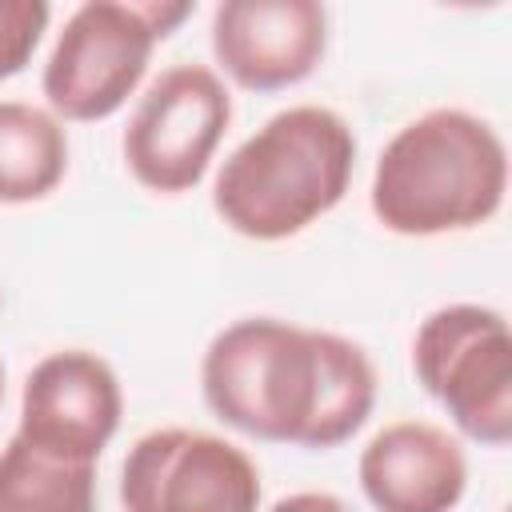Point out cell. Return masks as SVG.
I'll return each mask as SVG.
<instances>
[{
	"label": "cell",
	"instance_id": "cell-4",
	"mask_svg": "<svg viewBox=\"0 0 512 512\" xmlns=\"http://www.w3.org/2000/svg\"><path fill=\"white\" fill-rule=\"evenodd\" d=\"M176 16L164 0H84L68 12L40 72L44 108L64 124L116 116L140 92Z\"/></svg>",
	"mask_w": 512,
	"mask_h": 512
},
{
	"label": "cell",
	"instance_id": "cell-12",
	"mask_svg": "<svg viewBox=\"0 0 512 512\" xmlns=\"http://www.w3.org/2000/svg\"><path fill=\"white\" fill-rule=\"evenodd\" d=\"M320 404H316V420L308 428L304 448L312 452H328L340 448L344 440H352L372 408H376V364L364 352V344L340 336V332H320Z\"/></svg>",
	"mask_w": 512,
	"mask_h": 512
},
{
	"label": "cell",
	"instance_id": "cell-3",
	"mask_svg": "<svg viewBox=\"0 0 512 512\" xmlns=\"http://www.w3.org/2000/svg\"><path fill=\"white\" fill-rule=\"evenodd\" d=\"M320 328L280 316H244L220 328L200 356L208 412L264 444H300L320 404Z\"/></svg>",
	"mask_w": 512,
	"mask_h": 512
},
{
	"label": "cell",
	"instance_id": "cell-11",
	"mask_svg": "<svg viewBox=\"0 0 512 512\" xmlns=\"http://www.w3.org/2000/svg\"><path fill=\"white\" fill-rule=\"evenodd\" d=\"M72 144L60 116L28 100H0V204L48 200L68 176Z\"/></svg>",
	"mask_w": 512,
	"mask_h": 512
},
{
	"label": "cell",
	"instance_id": "cell-9",
	"mask_svg": "<svg viewBox=\"0 0 512 512\" xmlns=\"http://www.w3.org/2000/svg\"><path fill=\"white\" fill-rule=\"evenodd\" d=\"M224 84L280 92L308 80L328 52V8L320 0H224L208 24Z\"/></svg>",
	"mask_w": 512,
	"mask_h": 512
},
{
	"label": "cell",
	"instance_id": "cell-1",
	"mask_svg": "<svg viewBox=\"0 0 512 512\" xmlns=\"http://www.w3.org/2000/svg\"><path fill=\"white\" fill-rule=\"evenodd\" d=\"M352 172V124L328 104H288L224 156L212 212L244 240H292L344 200Z\"/></svg>",
	"mask_w": 512,
	"mask_h": 512
},
{
	"label": "cell",
	"instance_id": "cell-5",
	"mask_svg": "<svg viewBox=\"0 0 512 512\" xmlns=\"http://www.w3.org/2000/svg\"><path fill=\"white\" fill-rule=\"evenodd\" d=\"M412 372L456 436L484 448L512 440V332L500 308L472 300L432 308L412 336Z\"/></svg>",
	"mask_w": 512,
	"mask_h": 512
},
{
	"label": "cell",
	"instance_id": "cell-14",
	"mask_svg": "<svg viewBox=\"0 0 512 512\" xmlns=\"http://www.w3.org/2000/svg\"><path fill=\"white\" fill-rule=\"evenodd\" d=\"M48 20L52 8L44 0H0V80H12L32 64Z\"/></svg>",
	"mask_w": 512,
	"mask_h": 512
},
{
	"label": "cell",
	"instance_id": "cell-8",
	"mask_svg": "<svg viewBox=\"0 0 512 512\" xmlns=\"http://www.w3.org/2000/svg\"><path fill=\"white\" fill-rule=\"evenodd\" d=\"M124 420L116 368L88 348H60L32 364L20 388L16 436L56 460L96 464Z\"/></svg>",
	"mask_w": 512,
	"mask_h": 512
},
{
	"label": "cell",
	"instance_id": "cell-13",
	"mask_svg": "<svg viewBox=\"0 0 512 512\" xmlns=\"http://www.w3.org/2000/svg\"><path fill=\"white\" fill-rule=\"evenodd\" d=\"M0 512H96V464H68L12 436L0 448Z\"/></svg>",
	"mask_w": 512,
	"mask_h": 512
},
{
	"label": "cell",
	"instance_id": "cell-10",
	"mask_svg": "<svg viewBox=\"0 0 512 512\" xmlns=\"http://www.w3.org/2000/svg\"><path fill=\"white\" fill-rule=\"evenodd\" d=\"M356 480L372 512H456L468 492V456L444 424L392 420L360 448Z\"/></svg>",
	"mask_w": 512,
	"mask_h": 512
},
{
	"label": "cell",
	"instance_id": "cell-7",
	"mask_svg": "<svg viewBox=\"0 0 512 512\" xmlns=\"http://www.w3.org/2000/svg\"><path fill=\"white\" fill-rule=\"evenodd\" d=\"M260 468L228 436L152 428L120 464L124 512H260Z\"/></svg>",
	"mask_w": 512,
	"mask_h": 512
},
{
	"label": "cell",
	"instance_id": "cell-15",
	"mask_svg": "<svg viewBox=\"0 0 512 512\" xmlns=\"http://www.w3.org/2000/svg\"><path fill=\"white\" fill-rule=\"evenodd\" d=\"M268 512H352V508L332 492H292V496H280Z\"/></svg>",
	"mask_w": 512,
	"mask_h": 512
},
{
	"label": "cell",
	"instance_id": "cell-2",
	"mask_svg": "<svg viewBox=\"0 0 512 512\" xmlns=\"http://www.w3.org/2000/svg\"><path fill=\"white\" fill-rule=\"evenodd\" d=\"M508 196V144L468 108H428L376 156L368 208L392 236H448L488 224Z\"/></svg>",
	"mask_w": 512,
	"mask_h": 512
},
{
	"label": "cell",
	"instance_id": "cell-16",
	"mask_svg": "<svg viewBox=\"0 0 512 512\" xmlns=\"http://www.w3.org/2000/svg\"><path fill=\"white\" fill-rule=\"evenodd\" d=\"M0 404H4V364H0Z\"/></svg>",
	"mask_w": 512,
	"mask_h": 512
},
{
	"label": "cell",
	"instance_id": "cell-6",
	"mask_svg": "<svg viewBox=\"0 0 512 512\" xmlns=\"http://www.w3.org/2000/svg\"><path fill=\"white\" fill-rule=\"evenodd\" d=\"M228 124L232 88L212 64L180 60L136 96L120 136L124 168L156 196H184L208 176Z\"/></svg>",
	"mask_w": 512,
	"mask_h": 512
}]
</instances>
